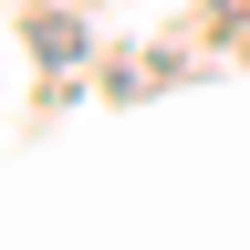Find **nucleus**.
Returning a JSON list of instances; mask_svg holds the SVG:
<instances>
[{
	"label": "nucleus",
	"instance_id": "1",
	"mask_svg": "<svg viewBox=\"0 0 250 250\" xmlns=\"http://www.w3.org/2000/svg\"><path fill=\"white\" fill-rule=\"evenodd\" d=\"M229 11H250V0H229Z\"/></svg>",
	"mask_w": 250,
	"mask_h": 250
}]
</instances>
